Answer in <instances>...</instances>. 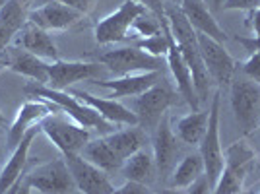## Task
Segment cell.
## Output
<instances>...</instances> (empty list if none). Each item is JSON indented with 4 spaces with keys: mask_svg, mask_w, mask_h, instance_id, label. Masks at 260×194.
<instances>
[{
    "mask_svg": "<svg viewBox=\"0 0 260 194\" xmlns=\"http://www.w3.org/2000/svg\"><path fill=\"white\" fill-rule=\"evenodd\" d=\"M163 14H165V20L169 23V29L173 33L175 41L179 45V51H181L183 58L186 60L188 68H190L194 91L198 95V101L202 103V101L208 99L212 78L208 74L204 60H202V54H200V49H198V37H196L194 27L184 18L181 8H165Z\"/></svg>",
    "mask_w": 260,
    "mask_h": 194,
    "instance_id": "obj_1",
    "label": "cell"
},
{
    "mask_svg": "<svg viewBox=\"0 0 260 194\" xmlns=\"http://www.w3.org/2000/svg\"><path fill=\"white\" fill-rule=\"evenodd\" d=\"M25 91L31 97L49 101L51 105L56 107V111L66 113L70 119H74V122H78L80 126H84L87 130H98V132H105V134H111L113 130H117L115 124H111L105 119H101L98 111L87 107L86 103H82L72 93L51 89L49 86H41V84H35V82L29 84V86H25Z\"/></svg>",
    "mask_w": 260,
    "mask_h": 194,
    "instance_id": "obj_2",
    "label": "cell"
},
{
    "mask_svg": "<svg viewBox=\"0 0 260 194\" xmlns=\"http://www.w3.org/2000/svg\"><path fill=\"white\" fill-rule=\"evenodd\" d=\"M254 165V151L245 140H237L223 151V169L212 194H237L245 188L247 175Z\"/></svg>",
    "mask_w": 260,
    "mask_h": 194,
    "instance_id": "obj_3",
    "label": "cell"
},
{
    "mask_svg": "<svg viewBox=\"0 0 260 194\" xmlns=\"http://www.w3.org/2000/svg\"><path fill=\"white\" fill-rule=\"evenodd\" d=\"M219 103H221V93L217 89L212 97V105L208 113L206 134L200 142V157L204 163V177L210 184V190L214 188L223 169V150H221V140H219Z\"/></svg>",
    "mask_w": 260,
    "mask_h": 194,
    "instance_id": "obj_4",
    "label": "cell"
},
{
    "mask_svg": "<svg viewBox=\"0 0 260 194\" xmlns=\"http://www.w3.org/2000/svg\"><path fill=\"white\" fill-rule=\"evenodd\" d=\"M39 130L53 142V146L62 155H80L86 148L89 138V130L80 126L78 122H72L62 115H51L39 124Z\"/></svg>",
    "mask_w": 260,
    "mask_h": 194,
    "instance_id": "obj_5",
    "label": "cell"
},
{
    "mask_svg": "<svg viewBox=\"0 0 260 194\" xmlns=\"http://www.w3.org/2000/svg\"><path fill=\"white\" fill-rule=\"evenodd\" d=\"M231 107L243 134L260 126V86L241 76L231 80Z\"/></svg>",
    "mask_w": 260,
    "mask_h": 194,
    "instance_id": "obj_6",
    "label": "cell"
},
{
    "mask_svg": "<svg viewBox=\"0 0 260 194\" xmlns=\"http://www.w3.org/2000/svg\"><path fill=\"white\" fill-rule=\"evenodd\" d=\"M23 183L41 194H70L76 188L64 157L37 165L23 177Z\"/></svg>",
    "mask_w": 260,
    "mask_h": 194,
    "instance_id": "obj_7",
    "label": "cell"
},
{
    "mask_svg": "<svg viewBox=\"0 0 260 194\" xmlns=\"http://www.w3.org/2000/svg\"><path fill=\"white\" fill-rule=\"evenodd\" d=\"M99 62L117 78L128 74H140V72H157L161 68V58H155L152 54L144 53L138 47L111 49L99 56Z\"/></svg>",
    "mask_w": 260,
    "mask_h": 194,
    "instance_id": "obj_8",
    "label": "cell"
},
{
    "mask_svg": "<svg viewBox=\"0 0 260 194\" xmlns=\"http://www.w3.org/2000/svg\"><path fill=\"white\" fill-rule=\"evenodd\" d=\"M144 12H148L140 2L136 0H124L120 4V8L105 16L103 20H99L95 25V41L99 45H111L124 41L128 37V29H132L134 20L142 16Z\"/></svg>",
    "mask_w": 260,
    "mask_h": 194,
    "instance_id": "obj_9",
    "label": "cell"
},
{
    "mask_svg": "<svg viewBox=\"0 0 260 194\" xmlns=\"http://www.w3.org/2000/svg\"><path fill=\"white\" fill-rule=\"evenodd\" d=\"M196 37H198V49L202 54V60H204V66H206L212 82H216L217 86L231 84L237 66H235L233 56L228 53V49L221 43L210 39L208 35L196 33Z\"/></svg>",
    "mask_w": 260,
    "mask_h": 194,
    "instance_id": "obj_10",
    "label": "cell"
},
{
    "mask_svg": "<svg viewBox=\"0 0 260 194\" xmlns=\"http://www.w3.org/2000/svg\"><path fill=\"white\" fill-rule=\"evenodd\" d=\"M64 159L68 163L74 184L82 194H111L115 190L109 179V173L101 171L82 155H66Z\"/></svg>",
    "mask_w": 260,
    "mask_h": 194,
    "instance_id": "obj_11",
    "label": "cell"
},
{
    "mask_svg": "<svg viewBox=\"0 0 260 194\" xmlns=\"http://www.w3.org/2000/svg\"><path fill=\"white\" fill-rule=\"evenodd\" d=\"M161 25L165 33H167V39H169V49H167V54H165V60H167V66L171 70V74L175 78V84H177V89L181 91V95L186 99V103L192 107V111H198V95L194 91V84H192V74H190V68L186 64V60L183 58V54L179 51V45L175 41L173 33L169 29V23L165 20V14L161 18Z\"/></svg>",
    "mask_w": 260,
    "mask_h": 194,
    "instance_id": "obj_12",
    "label": "cell"
},
{
    "mask_svg": "<svg viewBox=\"0 0 260 194\" xmlns=\"http://www.w3.org/2000/svg\"><path fill=\"white\" fill-rule=\"evenodd\" d=\"M54 111H56V107L51 105L49 101H43V99H29V101H25L22 107L18 109L16 117L12 120L8 134H6V144L14 150L29 130L39 126L47 117L53 115Z\"/></svg>",
    "mask_w": 260,
    "mask_h": 194,
    "instance_id": "obj_13",
    "label": "cell"
},
{
    "mask_svg": "<svg viewBox=\"0 0 260 194\" xmlns=\"http://www.w3.org/2000/svg\"><path fill=\"white\" fill-rule=\"evenodd\" d=\"M105 66L95 62H66V60H54L49 62V84L51 89L66 91L76 82H87V80H99V76Z\"/></svg>",
    "mask_w": 260,
    "mask_h": 194,
    "instance_id": "obj_14",
    "label": "cell"
},
{
    "mask_svg": "<svg viewBox=\"0 0 260 194\" xmlns=\"http://www.w3.org/2000/svg\"><path fill=\"white\" fill-rule=\"evenodd\" d=\"M171 103H173V91L165 84L157 82L155 86L132 99V111L138 117V122L152 124L161 119V115L169 109Z\"/></svg>",
    "mask_w": 260,
    "mask_h": 194,
    "instance_id": "obj_15",
    "label": "cell"
},
{
    "mask_svg": "<svg viewBox=\"0 0 260 194\" xmlns=\"http://www.w3.org/2000/svg\"><path fill=\"white\" fill-rule=\"evenodd\" d=\"M70 93L76 99H80L82 103H86L87 107L98 111L101 119H105L107 122L115 124V126H136L138 124V117L134 115V111L124 107L117 99L93 95V93L84 91V89H76V91H70Z\"/></svg>",
    "mask_w": 260,
    "mask_h": 194,
    "instance_id": "obj_16",
    "label": "cell"
},
{
    "mask_svg": "<svg viewBox=\"0 0 260 194\" xmlns=\"http://www.w3.org/2000/svg\"><path fill=\"white\" fill-rule=\"evenodd\" d=\"M80 16L82 14L78 10L53 0V2H47L43 6L29 12L27 22L41 27L45 31H60V29L70 27L72 23H76L80 20Z\"/></svg>",
    "mask_w": 260,
    "mask_h": 194,
    "instance_id": "obj_17",
    "label": "cell"
},
{
    "mask_svg": "<svg viewBox=\"0 0 260 194\" xmlns=\"http://www.w3.org/2000/svg\"><path fill=\"white\" fill-rule=\"evenodd\" d=\"M157 82H161V72H140V74H128L119 76L115 80H93L91 84L103 89L111 91V99H119V97H136L144 93L146 89L155 86Z\"/></svg>",
    "mask_w": 260,
    "mask_h": 194,
    "instance_id": "obj_18",
    "label": "cell"
},
{
    "mask_svg": "<svg viewBox=\"0 0 260 194\" xmlns=\"http://www.w3.org/2000/svg\"><path fill=\"white\" fill-rule=\"evenodd\" d=\"M181 12L188 20V23L194 27L196 33L208 35L210 39H214L221 45L228 41V33L217 23V20L214 18V14L210 12L204 0H181Z\"/></svg>",
    "mask_w": 260,
    "mask_h": 194,
    "instance_id": "obj_19",
    "label": "cell"
},
{
    "mask_svg": "<svg viewBox=\"0 0 260 194\" xmlns=\"http://www.w3.org/2000/svg\"><path fill=\"white\" fill-rule=\"evenodd\" d=\"M37 132H39V126L29 130L20 140V144L12 150L10 157L6 159L4 167L0 169V194H4L10 186H14L22 179L25 163H27V155H29V148H31V142L35 140Z\"/></svg>",
    "mask_w": 260,
    "mask_h": 194,
    "instance_id": "obj_20",
    "label": "cell"
},
{
    "mask_svg": "<svg viewBox=\"0 0 260 194\" xmlns=\"http://www.w3.org/2000/svg\"><path fill=\"white\" fill-rule=\"evenodd\" d=\"M179 155V138L175 136L169 119H159L155 136H153V159L159 173H167Z\"/></svg>",
    "mask_w": 260,
    "mask_h": 194,
    "instance_id": "obj_21",
    "label": "cell"
},
{
    "mask_svg": "<svg viewBox=\"0 0 260 194\" xmlns=\"http://www.w3.org/2000/svg\"><path fill=\"white\" fill-rule=\"evenodd\" d=\"M20 47L27 53L35 54L37 58H41L45 62H54L58 60V49L54 45L53 37L49 31H45L41 27L33 25V23H25L20 31Z\"/></svg>",
    "mask_w": 260,
    "mask_h": 194,
    "instance_id": "obj_22",
    "label": "cell"
},
{
    "mask_svg": "<svg viewBox=\"0 0 260 194\" xmlns=\"http://www.w3.org/2000/svg\"><path fill=\"white\" fill-rule=\"evenodd\" d=\"M6 64L12 72L29 78L35 84H41V86L49 84V62L37 58L35 54L27 53V51H12Z\"/></svg>",
    "mask_w": 260,
    "mask_h": 194,
    "instance_id": "obj_23",
    "label": "cell"
},
{
    "mask_svg": "<svg viewBox=\"0 0 260 194\" xmlns=\"http://www.w3.org/2000/svg\"><path fill=\"white\" fill-rule=\"evenodd\" d=\"M103 138L107 140L111 150L117 153V157L122 163L126 161L132 153L142 150L144 144H146V134L138 126H126V128L113 130L111 134H105Z\"/></svg>",
    "mask_w": 260,
    "mask_h": 194,
    "instance_id": "obj_24",
    "label": "cell"
},
{
    "mask_svg": "<svg viewBox=\"0 0 260 194\" xmlns=\"http://www.w3.org/2000/svg\"><path fill=\"white\" fill-rule=\"evenodd\" d=\"M120 173L126 181H132V183H140V184H150L155 181V173H157V167H155V159H153L152 153L144 150H138L136 153H132L126 161L122 163L120 167Z\"/></svg>",
    "mask_w": 260,
    "mask_h": 194,
    "instance_id": "obj_25",
    "label": "cell"
},
{
    "mask_svg": "<svg viewBox=\"0 0 260 194\" xmlns=\"http://www.w3.org/2000/svg\"><path fill=\"white\" fill-rule=\"evenodd\" d=\"M84 159L89 163H93L95 167H99L105 173H117L122 167V161L117 157V153L111 150V146L107 144L105 138H98V140H89L86 144V148L80 153Z\"/></svg>",
    "mask_w": 260,
    "mask_h": 194,
    "instance_id": "obj_26",
    "label": "cell"
},
{
    "mask_svg": "<svg viewBox=\"0 0 260 194\" xmlns=\"http://www.w3.org/2000/svg\"><path fill=\"white\" fill-rule=\"evenodd\" d=\"M208 128V113L206 111H192L177 120L175 136L186 146L200 144Z\"/></svg>",
    "mask_w": 260,
    "mask_h": 194,
    "instance_id": "obj_27",
    "label": "cell"
},
{
    "mask_svg": "<svg viewBox=\"0 0 260 194\" xmlns=\"http://www.w3.org/2000/svg\"><path fill=\"white\" fill-rule=\"evenodd\" d=\"M200 177H204V163L200 153L184 155L181 163L173 169L171 175V188H188Z\"/></svg>",
    "mask_w": 260,
    "mask_h": 194,
    "instance_id": "obj_28",
    "label": "cell"
},
{
    "mask_svg": "<svg viewBox=\"0 0 260 194\" xmlns=\"http://www.w3.org/2000/svg\"><path fill=\"white\" fill-rule=\"evenodd\" d=\"M27 23V14L23 8L22 0H8L6 6L0 12V25L8 27L16 35L22 31V27Z\"/></svg>",
    "mask_w": 260,
    "mask_h": 194,
    "instance_id": "obj_29",
    "label": "cell"
},
{
    "mask_svg": "<svg viewBox=\"0 0 260 194\" xmlns=\"http://www.w3.org/2000/svg\"><path fill=\"white\" fill-rule=\"evenodd\" d=\"M136 47L142 49L144 53L155 56V58H165L167 49H169V39H167V33H165V29H163V25H161V31L157 33V35L144 37L142 41L136 43Z\"/></svg>",
    "mask_w": 260,
    "mask_h": 194,
    "instance_id": "obj_30",
    "label": "cell"
},
{
    "mask_svg": "<svg viewBox=\"0 0 260 194\" xmlns=\"http://www.w3.org/2000/svg\"><path fill=\"white\" fill-rule=\"evenodd\" d=\"M132 29L142 35V37H152L161 31V20L157 16H152L148 12H144L142 16H138L134 23H132Z\"/></svg>",
    "mask_w": 260,
    "mask_h": 194,
    "instance_id": "obj_31",
    "label": "cell"
},
{
    "mask_svg": "<svg viewBox=\"0 0 260 194\" xmlns=\"http://www.w3.org/2000/svg\"><path fill=\"white\" fill-rule=\"evenodd\" d=\"M243 74H245V78H249L260 86V51L250 53L249 60L243 64Z\"/></svg>",
    "mask_w": 260,
    "mask_h": 194,
    "instance_id": "obj_32",
    "label": "cell"
},
{
    "mask_svg": "<svg viewBox=\"0 0 260 194\" xmlns=\"http://www.w3.org/2000/svg\"><path fill=\"white\" fill-rule=\"evenodd\" d=\"M260 6V0H225L223 10H254Z\"/></svg>",
    "mask_w": 260,
    "mask_h": 194,
    "instance_id": "obj_33",
    "label": "cell"
},
{
    "mask_svg": "<svg viewBox=\"0 0 260 194\" xmlns=\"http://www.w3.org/2000/svg\"><path fill=\"white\" fill-rule=\"evenodd\" d=\"M111 194H150V188L146 186V184H140V183H132V181H126V183L119 186V188H115Z\"/></svg>",
    "mask_w": 260,
    "mask_h": 194,
    "instance_id": "obj_34",
    "label": "cell"
},
{
    "mask_svg": "<svg viewBox=\"0 0 260 194\" xmlns=\"http://www.w3.org/2000/svg\"><path fill=\"white\" fill-rule=\"evenodd\" d=\"M56 2L66 4V6L78 10L80 14H87V12L93 8V0H56Z\"/></svg>",
    "mask_w": 260,
    "mask_h": 194,
    "instance_id": "obj_35",
    "label": "cell"
},
{
    "mask_svg": "<svg viewBox=\"0 0 260 194\" xmlns=\"http://www.w3.org/2000/svg\"><path fill=\"white\" fill-rule=\"evenodd\" d=\"M136 2H140L146 10H152L157 18L163 16V10H165V8L161 6V0H136Z\"/></svg>",
    "mask_w": 260,
    "mask_h": 194,
    "instance_id": "obj_36",
    "label": "cell"
},
{
    "mask_svg": "<svg viewBox=\"0 0 260 194\" xmlns=\"http://www.w3.org/2000/svg\"><path fill=\"white\" fill-rule=\"evenodd\" d=\"M14 35H16V33L10 31L8 27L0 25V54L4 53L6 49H8V45H10V41L14 39Z\"/></svg>",
    "mask_w": 260,
    "mask_h": 194,
    "instance_id": "obj_37",
    "label": "cell"
},
{
    "mask_svg": "<svg viewBox=\"0 0 260 194\" xmlns=\"http://www.w3.org/2000/svg\"><path fill=\"white\" fill-rule=\"evenodd\" d=\"M237 41L243 45L247 51H250V53L260 51V37H241V39H237Z\"/></svg>",
    "mask_w": 260,
    "mask_h": 194,
    "instance_id": "obj_38",
    "label": "cell"
},
{
    "mask_svg": "<svg viewBox=\"0 0 260 194\" xmlns=\"http://www.w3.org/2000/svg\"><path fill=\"white\" fill-rule=\"evenodd\" d=\"M250 27H252V37H260V6L250 10Z\"/></svg>",
    "mask_w": 260,
    "mask_h": 194,
    "instance_id": "obj_39",
    "label": "cell"
},
{
    "mask_svg": "<svg viewBox=\"0 0 260 194\" xmlns=\"http://www.w3.org/2000/svg\"><path fill=\"white\" fill-rule=\"evenodd\" d=\"M20 186H22V179H20L18 183L14 184V186H10V188H8V190H6L4 194H18V192H20Z\"/></svg>",
    "mask_w": 260,
    "mask_h": 194,
    "instance_id": "obj_40",
    "label": "cell"
},
{
    "mask_svg": "<svg viewBox=\"0 0 260 194\" xmlns=\"http://www.w3.org/2000/svg\"><path fill=\"white\" fill-rule=\"evenodd\" d=\"M155 194H183L181 188H165V190H157Z\"/></svg>",
    "mask_w": 260,
    "mask_h": 194,
    "instance_id": "obj_41",
    "label": "cell"
},
{
    "mask_svg": "<svg viewBox=\"0 0 260 194\" xmlns=\"http://www.w3.org/2000/svg\"><path fill=\"white\" fill-rule=\"evenodd\" d=\"M18 194H33L31 188H29L27 184L23 183V179H22V186H20V192H18Z\"/></svg>",
    "mask_w": 260,
    "mask_h": 194,
    "instance_id": "obj_42",
    "label": "cell"
},
{
    "mask_svg": "<svg viewBox=\"0 0 260 194\" xmlns=\"http://www.w3.org/2000/svg\"><path fill=\"white\" fill-rule=\"evenodd\" d=\"M214 2V8H223V2L225 0H212Z\"/></svg>",
    "mask_w": 260,
    "mask_h": 194,
    "instance_id": "obj_43",
    "label": "cell"
},
{
    "mask_svg": "<svg viewBox=\"0 0 260 194\" xmlns=\"http://www.w3.org/2000/svg\"><path fill=\"white\" fill-rule=\"evenodd\" d=\"M4 122H6V119H4V115H2V111H0V126H2Z\"/></svg>",
    "mask_w": 260,
    "mask_h": 194,
    "instance_id": "obj_44",
    "label": "cell"
},
{
    "mask_svg": "<svg viewBox=\"0 0 260 194\" xmlns=\"http://www.w3.org/2000/svg\"><path fill=\"white\" fill-rule=\"evenodd\" d=\"M6 2H8V0H0V12H2V8L6 6Z\"/></svg>",
    "mask_w": 260,
    "mask_h": 194,
    "instance_id": "obj_45",
    "label": "cell"
},
{
    "mask_svg": "<svg viewBox=\"0 0 260 194\" xmlns=\"http://www.w3.org/2000/svg\"><path fill=\"white\" fill-rule=\"evenodd\" d=\"M237 194H249V192H245V190H241V192H237Z\"/></svg>",
    "mask_w": 260,
    "mask_h": 194,
    "instance_id": "obj_46",
    "label": "cell"
},
{
    "mask_svg": "<svg viewBox=\"0 0 260 194\" xmlns=\"http://www.w3.org/2000/svg\"><path fill=\"white\" fill-rule=\"evenodd\" d=\"M0 146H2V140H0Z\"/></svg>",
    "mask_w": 260,
    "mask_h": 194,
    "instance_id": "obj_47",
    "label": "cell"
},
{
    "mask_svg": "<svg viewBox=\"0 0 260 194\" xmlns=\"http://www.w3.org/2000/svg\"><path fill=\"white\" fill-rule=\"evenodd\" d=\"M258 194H260V190H258Z\"/></svg>",
    "mask_w": 260,
    "mask_h": 194,
    "instance_id": "obj_48",
    "label": "cell"
}]
</instances>
